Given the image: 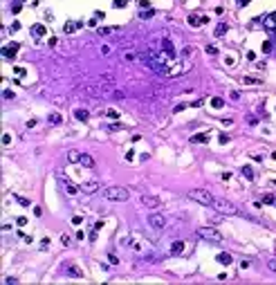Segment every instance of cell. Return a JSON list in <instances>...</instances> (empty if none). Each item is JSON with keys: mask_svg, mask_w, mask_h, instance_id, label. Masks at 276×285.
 <instances>
[{"mask_svg": "<svg viewBox=\"0 0 276 285\" xmlns=\"http://www.w3.org/2000/svg\"><path fill=\"white\" fill-rule=\"evenodd\" d=\"M211 207L216 209L218 213H222V216H240V209H238L234 202L225 200V198H218V200H213Z\"/></svg>", "mask_w": 276, "mask_h": 285, "instance_id": "obj_1", "label": "cell"}, {"mask_svg": "<svg viewBox=\"0 0 276 285\" xmlns=\"http://www.w3.org/2000/svg\"><path fill=\"white\" fill-rule=\"evenodd\" d=\"M103 195H106V200L110 202H126L130 198V191L123 186H108L106 191H103Z\"/></svg>", "mask_w": 276, "mask_h": 285, "instance_id": "obj_2", "label": "cell"}, {"mask_svg": "<svg viewBox=\"0 0 276 285\" xmlns=\"http://www.w3.org/2000/svg\"><path fill=\"white\" fill-rule=\"evenodd\" d=\"M189 198H191L193 202L198 204H204V207H211L216 198L211 195V191H207V189H191L189 191Z\"/></svg>", "mask_w": 276, "mask_h": 285, "instance_id": "obj_3", "label": "cell"}, {"mask_svg": "<svg viewBox=\"0 0 276 285\" xmlns=\"http://www.w3.org/2000/svg\"><path fill=\"white\" fill-rule=\"evenodd\" d=\"M198 238H202V240H209V243H220L222 240V234L216 229V227H198V231H195Z\"/></svg>", "mask_w": 276, "mask_h": 285, "instance_id": "obj_4", "label": "cell"}, {"mask_svg": "<svg viewBox=\"0 0 276 285\" xmlns=\"http://www.w3.org/2000/svg\"><path fill=\"white\" fill-rule=\"evenodd\" d=\"M59 182H61V186L65 189V193H68V195H77V193H79V189H81V186L74 184L65 173H59Z\"/></svg>", "mask_w": 276, "mask_h": 285, "instance_id": "obj_5", "label": "cell"}, {"mask_svg": "<svg viewBox=\"0 0 276 285\" xmlns=\"http://www.w3.org/2000/svg\"><path fill=\"white\" fill-rule=\"evenodd\" d=\"M148 225L153 227V229H164L166 227V218L162 213H150L148 216Z\"/></svg>", "mask_w": 276, "mask_h": 285, "instance_id": "obj_6", "label": "cell"}, {"mask_svg": "<svg viewBox=\"0 0 276 285\" xmlns=\"http://www.w3.org/2000/svg\"><path fill=\"white\" fill-rule=\"evenodd\" d=\"M141 204L146 209H159L162 207V200L157 195H141Z\"/></svg>", "mask_w": 276, "mask_h": 285, "instance_id": "obj_7", "label": "cell"}, {"mask_svg": "<svg viewBox=\"0 0 276 285\" xmlns=\"http://www.w3.org/2000/svg\"><path fill=\"white\" fill-rule=\"evenodd\" d=\"M18 50H20V43H16V41H14V43H9L7 47H2V56H5L7 61H14V56H16Z\"/></svg>", "mask_w": 276, "mask_h": 285, "instance_id": "obj_8", "label": "cell"}, {"mask_svg": "<svg viewBox=\"0 0 276 285\" xmlns=\"http://www.w3.org/2000/svg\"><path fill=\"white\" fill-rule=\"evenodd\" d=\"M162 52H164L168 59H175V56H177V52H175L173 43H171V38H164V41H162Z\"/></svg>", "mask_w": 276, "mask_h": 285, "instance_id": "obj_9", "label": "cell"}, {"mask_svg": "<svg viewBox=\"0 0 276 285\" xmlns=\"http://www.w3.org/2000/svg\"><path fill=\"white\" fill-rule=\"evenodd\" d=\"M263 25H265V29H267V32H274V34H276V11L269 14V16H265V18H263Z\"/></svg>", "mask_w": 276, "mask_h": 285, "instance_id": "obj_10", "label": "cell"}, {"mask_svg": "<svg viewBox=\"0 0 276 285\" xmlns=\"http://www.w3.org/2000/svg\"><path fill=\"white\" fill-rule=\"evenodd\" d=\"M99 189H101L99 182H94V180H92V182H83V184H81V191H83V193H97Z\"/></svg>", "mask_w": 276, "mask_h": 285, "instance_id": "obj_11", "label": "cell"}, {"mask_svg": "<svg viewBox=\"0 0 276 285\" xmlns=\"http://www.w3.org/2000/svg\"><path fill=\"white\" fill-rule=\"evenodd\" d=\"M32 36L34 38H43V36L47 34V29H45V25H41V23H36V25H32Z\"/></svg>", "mask_w": 276, "mask_h": 285, "instance_id": "obj_12", "label": "cell"}, {"mask_svg": "<svg viewBox=\"0 0 276 285\" xmlns=\"http://www.w3.org/2000/svg\"><path fill=\"white\" fill-rule=\"evenodd\" d=\"M79 164H81L83 168H92V166H94V159H92V155L83 153V155H81V159H79Z\"/></svg>", "mask_w": 276, "mask_h": 285, "instance_id": "obj_13", "label": "cell"}, {"mask_svg": "<svg viewBox=\"0 0 276 285\" xmlns=\"http://www.w3.org/2000/svg\"><path fill=\"white\" fill-rule=\"evenodd\" d=\"M182 252H184V243L182 240H175L173 245H171V254H173V256H180Z\"/></svg>", "mask_w": 276, "mask_h": 285, "instance_id": "obj_14", "label": "cell"}, {"mask_svg": "<svg viewBox=\"0 0 276 285\" xmlns=\"http://www.w3.org/2000/svg\"><path fill=\"white\" fill-rule=\"evenodd\" d=\"M218 263H220V265H231V263H234V258H231V254L220 252V254H218Z\"/></svg>", "mask_w": 276, "mask_h": 285, "instance_id": "obj_15", "label": "cell"}, {"mask_svg": "<svg viewBox=\"0 0 276 285\" xmlns=\"http://www.w3.org/2000/svg\"><path fill=\"white\" fill-rule=\"evenodd\" d=\"M191 141H193V144H207V141H209V132H200V135H193Z\"/></svg>", "mask_w": 276, "mask_h": 285, "instance_id": "obj_16", "label": "cell"}, {"mask_svg": "<svg viewBox=\"0 0 276 285\" xmlns=\"http://www.w3.org/2000/svg\"><path fill=\"white\" fill-rule=\"evenodd\" d=\"M74 117H77L79 121H88V119H90V112L83 110V108H79V110H74Z\"/></svg>", "mask_w": 276, "mask_h": 285, "instance_id": "obj_17", "label": "cell"}, {"mask_svg": "<svg viewBox=\"0 0 276 285\" xmlns=\"http://www.w3.org/2000/svg\"><path fill=\"white\" fill-rule=\"evenodd\" d=\"M240 171H243V175H245L247 180H254V177H256V173H254V168H252L249 164H245V166H243Z\"/></svg>", "mask_w": 276, "mask_h": 285, "instance_id": "obj_18", "label": "cell"}, {"mask_svg": "<svg viewBox=\"0 0 276 285\" xmlns=\"http://www.w3.org/2000/svg\"><path fill=\"white\" fill-rule=\"evenodd\" d=\"M79 27H81V23H72V20H68L63 29H65V34H72L74 29H79Z\"/></svg>", "mask_w": 276, "mask_h": 285, "instance_id": "obj_19", "label": "cell"}, {"mask_svg": "<svg viewBox=\"0 0 276 285\" xmlns=\"http://www.w3.org/2000/svg\"><path fill=\"white\" fill-rule=\"evenodd\" d=\"M47 121H50V123H52V126H59V123L63 121V117L59 115V112H52V115H50V117H47Z\"/></svg>", "mask_w": 276, "mask_h": 285, "instance_id": "obj_20", "label": "cell"}, {"mask_svg": "<svg viewBox=\"0 0 276 285\" xmlns=\"http://www.w3.org/2000/svg\"><path fill=\"white\" fill-rule=\"evenodd\" d=\"M81 155H83V153H79V150H70V153H68V159H70L72 164H79Z\"/></svg>", "mask_w": 276, "mask_h": 285, "instance_id": "obj_21", "label": "cell"}, {"mask_svg": "<svg viewBox=\"0 0 276 285\" xmlns=\"http://www.w3.org/2000/svg\"><path fill=\"white\" fill-rule=\"evenodd\" d=\"M227 29H229V27H227L225 23H220V25H218L216 29H213V36H216V38H218V36H225V34H227Z\"/></svg>", "mask_w": 276, "mask_h": 285, "instance_id": "obj_22", "label": "cell"}, {"mask_svg": "<svg viewBox=\"0 0 276 285\" xmlns=\"http://www.w3.org/2000/svg\"><path fill=\"white\" fill-rule=\"evenodd\" d=\"M189 25H191V27H200V25H202V16H195V14H191V16H189Z\"/></svg>", "mask_w": 276, "mask_h": 285, "instance_id": "obj_23", "label": "cell"}, {"mask_svg": "<svg viewBox=\"0 0 276 285\" xmlns=\"http://www.w3.org/2000/svg\"><path fill=\"white\" fill-rule=\"evenodd\" d=\"M243 83H247V85L256 83V85H258V83H263V81H260V79H256V77H243Z\"/></svg>", "mask_w": 276, "mask_h": 285, "instance_id": "obj_24", "label": "cell"}, {"mask_svg": "<svg viewBox=\"0 0 276 285\" xmlns=\"http://www.w3.org/2000/svg\"><path fill=\"white\" fill-rule=\"evenodd\" d=\"M211 106L218 110V108H222V106H225V101H222L220 97H213V99H211Z\"/></svg>", "mask_w": 276, "mask_h": 285, "instance_id": "obj_25", "label": "cell"}, {"mask_svg": "<svg viewBox=\"0 0 276 285\" xmlns=\"http://www.w3.org/2000/svg\"><path fill=\"white\" fill-rule=\"evenodd\" d=\"M112 32H117V27H101V29H99L101 36H108V34H112Z\"/></svg>", "mask_w": 276, "mask_h": 285, "instance_id": "obj_26", "label": "cell"}, {"mask_svg": "<svg viewBox=\"0 0 276 285\" xmlns=\"http://www.w3.org/2000/svg\"><path fill=\"white\" fill-rule=\"evenodd\" d=\"M153 9H144V11H139V18H144V20H146V18H153Z\"/></svg>", "mask_w": 276, "mask_h": 285, "instance_id": "obj_27", "label": "cell"}, {"mask_svg": "<svg viewBox=\"0 0 276 285\" xmlns=\"http://www.w3.org/2000/svg\"><path fill=\"white\" fill-rule=\"evenodd\" d=\"M260 202H263V204H276V198H274V195H263Z\"/></svg>", "mask_w": 276, "mask_h": 285, "instance_id": "obj_28", "label": "cell"}, {"mask_svg": "<svg viewBox=\"0 0 276 285\" xmlns=\"http://www.w3.org/2000/svg\"><path fill=\"white\" fill-rule=\"evenodd\" d=\"M68 274H70V276H77V278H81V276H83V272H81V269H77V267H70V269H68Z\"/></svg>", "mask_w": 276, "mask_h": 285, "instance_id": "obj_29", "label": "cell"}, {"mask_svg": "<svg viewBox=\"0 0 276 285\" xmlns=\"http://www.w3.org/2000/svg\"><path fill=\"white\" fill-rule=\"evenodd\" d=\"M16 202L20 204V207H29V204H32L29 200H27V198H20V195H16Z\"/></svg>", "mask_w": 276, "mask_h": 285, "instance_id": "obj_30", "label": "cell"}, {"mask_svg": "<svg viewBox=\"0 0 276 285\" xmlns=\"http://www.w3.org/2000/svg\"><path fill=\"white\" fill-rule=\"evenodd\" d=\"M126 5H128V0H115V2H112V7H115V9H123Z\"/></svg>", "mask_w": 276, "mask_h": 285, "instance_id": "obj_31", "label": "cell"}, {"mask_svg": "<svg viewBox=\"0 0 276 285\" xmlns=\"http://www.w3.org/2000/svg\"><path fill=\"white\" fill-rule=\"evenodd\" d=\"M20 9H23V5H20V0H16V2L11 5V14H18V11H20Z\"/></svg>", "mask_w": 276, "mask_h": 285, "instance_id": "obj_32", "label": "cell"}, {"mask_svg": "<svg viewBox=\"0 0 276 285\" xmlns=\"http://www.w3.org/2000/svg\"><path fill=\"white\" fill-rule=\"evenodd\" d=\"M14 74H16V77H25L27 70H25V68H14Z\"/></svg>", "mask_w": 276, "mask_h": 285, "instance_id": "obj_33", "label": "cell"}, {"mask_svg": "<svg viewBox=\"0 0 276 285\" xmlns=\"http://www.w3.org/2000/svg\"><path fill=\"white\" fill-rule=\"evenodd\" d=\"M267 267H269V269L276 274V258H269V261H267Z\"/></svg>", "mask_w": 276, "mask_h": 285, "instance_id": "obj_34", "label": "cell"}, {"mask_svg": "<svg viewBox=\"0 0 276 285\" xmlns=\"http://www.w3.org/2000/svg\"><path fill=\"white\" fill-rule=\"evenodd\" d=\"M106 115H108L110 119H117V117H119V112H117V110H112V108H110V110H106Z\"/></svg>", "mask_w": 276, "mask_h": 285, "instance_id": "obj_35", "label": "cell"}, {"mask_svg": "<svg viewBox=\"0 0 276 285\" xmlns=\"http://www.w3.org/2000/svg\"><path fill=\"white\" fill-rule=\"evenodd\" d=\"M16 225H18V227H25V225H27V218H25V216L16 218Z\"/></svg>", "mask_w": 276, "mask_h": 285, "instance_id": "obj_36", "label": "cell"}, {"mask_svg": "<svg viewBox=\"0 0 276 285\" xmlns=\"http://www.w3.org/2000/svg\"><path fill=\"white\" fill-rule=\"evenodd\" d=\"M218 139H220V144H229V135H227V132H222Z\"/></svg>", "mask_w": 276, "mask_h": 285, "instance_id": "obj_37", "label": "cell"}, {"mask_svg": "<svg viewBox=\"0 0 276 285\" xmlns=\"http://www.w3.org/2000/svg\"><path fill=\"white\" fill-rule=\"evenodd\" d=\"M2 144H5V146L11 144V135H9V132H5V135H2Z\"/></svg>", "mask_w": 276, "mask_h": 285, "instance_id": "obj_38", "label": "cell"}, {"mask_svg": "<svg viewBox=\"0 0 276 285\" xmlns=\"http://www.w3.org/2000/svg\"><path fill=\"white\" fill-rule=\"evenodd\" d=\"M263 52H272V41H265L263 43Z\"/></svg>", "mask_w": 276, "mask_h": 285, "instance_id": "obj_39", "label": "cell"}, {"mask_svg": "<svg viewBox=\"0 0 276 285\" xmlns=\"http://www.w3.org/2000/svg\"><path fill=\"white\" fill-rule=\"evenodd\" d=\"M207 54H218V47L216 45H207Z\"/></svg>", "mask_w": 276, "mask_h": 285, "instance_id": "obj_40", "label": "cell"}, {"mask_svg": "<svg viewBox=\"0 0 276 285\" xmlns=\"http://www.w3.org/2000/svg\"><path fill=\"white\" fill-rule=\"evenodd\" d=\"M18 29H20V23H18V20H16V23H11V27H9V32H18Z\"/></svg>", "mask_w": 276, "mask_h": 285, "instance_id": "obj_41", "label": "cell"}, {"mask_svg": "<svg viewBox=\"0 0 276 285\" xmlns=\"http://www.w3.org/2000/svg\"><path fill=\"white\" fill-rule=\"evenodd\" d=\"M193 54V47H184L182 50V56H191Z\"/></svg>", "mask_w": 276, "mask_h": 285, "instance_id": "obj_42", "label": "cell"}, {"mask_svg": "<svg viewBox=\"0 0 276 285\" xmlns=\"http://www.w3.org/2000/svg\"><path fill=\"white\" fill-rule=\"evenodd\" d=\"M108 128H110V130H123V126H121V123H110Z\"/></svg>", "mask_w": 276, "mask_h": 285, "instance_id": "obj_43", "label": "cell"}, {"mask_svg": "<svg viewBox=\"0 0 276 285\" xmlns=\"http://www.w3.org/2000/svg\"><path fill=\"white\" fill-rule=\"evenodd\" d=\"M34 216L41 218V216H43V209H41V207H34Z\"/></svg>", "mask_w": 276, "mask_h": 285, "instance_id": "obj_44", "label": "cell"}, {"mask_svg": "<svg viewBox=\"0 0 276 285\" xmlns=\"http://www.w3.org/2000/svg\"><path fill=\"white\" fill-rule=\"evenodd\" d=\"M81 222H83L81 216H74V218H72V225H81Z\"/></svg>", "mask_w": 276, "mask_h": 285, "instance_id": "obj_45", "label": "cell"}, {"mask_svg": "<svg viewBox=\"0 0 276 285\" xmlns=\"http://www.w3.org/2000/svg\"><path fill=\"white\" fill-rule=\"evenodd\" d=\"M108 261H110L112 265H117V263H119V258H117V256H115V254H110V256H108Z\"/></svg>", "mask_w": 276, "mask_h": 285, "instance_id": "obj_46", "label": "cell"}, {"mask_svg": "<svg viewBox=\"0 0 276 285\" xmlns=\"http://www.w3.org/2000/svg\"><path fill=\"white\" fill-rule=\"evenodd\" d=\"M184 108H186V103H180V106H175V108H173V112H182Z\"/></svg>", "mask_w": 276, "mask_h": 285, "instance_id": "obj_47", "label": "cell"}, {"mask_svg": "<svg viewBox=\"0 0 276 285\" xmlns=\"http://www.w3.org/2000/svg\"><path fill=\"white\" fill-rule=\"evenodd\" d=\"M56 43H59V41H56V36H52V38L47 41V45H50V47H56Z\"/></svg>", "mask_w": 276, "mask_h": 285, "instance_id": "obj_48", "label": "cell"}, {"mask_svg": "<svg viewBox=\"0 0 276 285\" xmlns=\"http://www.w3.org/2000/svg\"><path fill=\"white\" fill-rule=\"evenodd\" d=\"M123 59H126V61H132V59H135V54H132V52H126V54H123Z\"/></svg>", "mask_w": 276, "mask_h": 285, "instance_id": "obj_49", "label": "cell"}, {"mask_svg": "<svg viewBox=\"0 0 276 285\" xmlns=\"http://www.w3.org/2000/svg\"><path fill=\"white\" fill-rule=\"evenodd\" d=\"M61 243H63V245H70V236H68V234L61 236Z\"/></svg>", "mask_w": 276, "mask_h": 285, "instance_id": "obj_50", "label": "cell"}, {"mask_svg": "<svg viewBox=\"0 0 276 285\" xmlns=\"http://www.w3.org/2000/svg\"><path fill=\"white\" fill-rule=\"evenodd\" d=\"M112 97H115V99H121L123 92H121V90H115V92H112Z\"/></svg>", "mask_w": 276, "mask_h": 285, "instance_id": "obj_51", "label": "cell"}, {"mask_svg": "<svg viewBox=\"0 0 276 285\" xmlns=\"http://www.w3.org/2000/svg\"><path fill=\"white\" fill-rule=\"evenodd\" d=\"M236 2H238V7H245V5H249L252 0H236Z\"/></svg>", "mask_w": 276, "mask_h": 285, "instance_id": "obj_52", "label": "cell"}, {"mask_svg": "<svg viewBox=\"0 0 276 285\" xmlns=\"http://www.w3.org/2000/svg\"><path fill=\"white\" fill-rule=\"evenodd\" d=\"M97 20H99V18L94 16V18H90V20H88V25H90V27H94V25H97Z\"/></svg>", "mask_w": 276, "mask_h": 285, "instance_id": "obj_53", "label": "cell"}, {"mask_svg": "<svg viewBox=\"0 0 276 285\" xmlns=\"http://www.w3.org/2000/svg\"><path fill=\"white\" fill-rule=\"evenodd\" d=\"M225 63L227 65H234V56H225Z\"/></svg>", "mask_w": 276, "mask_h": 285, "instance_id": "obj_54", "label": "cell"}, {"mask_svg": "<svg viewBox=\"0 0 276 285\" xmlns=\"http://www.w3.org/2000/svg\"><path fill=\"white\" fill-rule=\"evenodd\" d=\"M5 99H14V92L11 90H5Z\"/></svg>", "mask_w": 276, "mask_h": 285, "instance_id": "obj_55", "label": "cell"}, {"mask_svg": "<svg viewBox=\"0 0 276 285\" xmlns=\"http://www.w3.org/2000/svg\"><path fill=\"white\" fill-rule=\"evenodd\" d=\"M191 106H193V108H200V106H202V99H195V101L191 103Z\"/></svg>", "mask_w": 276, "mask_h": 285, "instance_id": "obj_56", "label": "cell"}, {"mask_svg": "<svg viewBox=\"0 0 276 285\" xmlns=\"http://www.w3.org/2000/svg\"><path fill=\"white\" fill-rule=\"evenodd\" d=\"M36 123H38V121H36V119H29V121H27V128H34V126H36Z\"/></svg>", "mask_w": 276, "mask_h": 285, "instance_id": "obj_57", "label": "cell"}, {"mask_svg": "<svg viewBox=\"0 0 276 285\" xmlns=\"http://www.w3.org/2000/svg\"><path fill=\"white\" fill-rule=\"evenodd\" d=\"M139 5L144 7V9H148V7H150V2H148V0H139Z\"/></svg>", "mask_w": 276, "mask_h": 285, "instance_id": "obj_58", "label": "cell"}, {"mask_svg": "<svg viewBox=\"0 0 276 285\" xmlns=\"http://www.w3.org/2000/svg\"><path fill=\"white\" fill-rule=\"evenodd\" d=\"M231 99L238 101V99H240V92H236V90H234V92H231Z\"/></svg>", "mask_w": 276, "mask_h": 285, "instance_id": "obj_59", "label": "cell"}, {"mask_svg": "<svg viewBox=\"0 0 276 285\" xmlns=\"http://www.w3.org/2000/svg\"><path fill=\"white\" fill-rule=\"evenodd\" d=\"M272 184H276V180H272Z\"/></svg>", "mask_w": 276, "mask_h": 285, "instance_id": "obj_60", "label": "cell"}, {"mask_svg": "<svg viewBox=\"0 0 276 285\" xmlns=\"http://www.w3.org/2000/svg\"><path fill=\"white\" fill-rule=\"evenodd\" d=\"M20 2H25V0H20Z\"/></svg>", "mask_w": 276, "mask_h": 285, "instance_id": "obj_61", "label": "cell"}]
</instances>
